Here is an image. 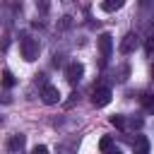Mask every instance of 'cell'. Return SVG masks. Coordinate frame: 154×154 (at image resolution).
<instances>
[{"label":"cell","mask_w":154,"mask_h":154,"mask_svg":"<svg viewBox=\"0 0 154 154\" xmlns=\"http://www.w3.org/2000/svg\"><path fill=\"white\" fill-rule=\"evenodd\" d=\"M19 51H22V58L26 63H31V60L38 58L41 43H38V38H31L29 34H19Z\"/></svg>","instance_id":"cell-1"},{"label":"cell","mask_w":154,"mask_h":154,"mask_svg":"<svg viewBox=\"0 0 154 154\" xmlns=\"http://www.w3.org/2000/svg\"><path fill=\"white\" fill-rule=\"evenodd\" d=\"M137 46H140V36H137L135 31H128V34L120 38L118 51H120L123 55H130V53H135V51H137Z\"/></svg>","instance_id":"cell-2"},{"label":"cell","mask_w":154,"mask_h":154,"mask_svg":"<svg viewBox=\"0 0 154 154\" xmlns=\"http://www.w3.org/2000/svg\"><path fill=\"white\" fill-rule=\"evenodd\" d=\"M82 75H84V65H82L79 60L67 63V67H65V79H67L70 84H77V82L82 79Z\"/></svg>","instance_id":"cell-3"},{"label":"cell","mask_w":154,"mask_h":154,"mask_svg":"<svg viewBox=\"0 0 154 154\" xmlns=\"http://www.w3.org/2000/svg\"><path fill=\"white\" fill-rule=\"evenodd\" d=\"M41 101H43L46 106H55V103L60 101V91H58V87H53V84H43V89H41Z\"/></svg>","instance_id":"cell-4"},{"label":"cell","mask_w":154,"mask_h":154,"mask_svg":"<svg viewBox=\"0 0 154 154\" xmlns=\"http://www.w3.org/2000/svg\"><path fill=\"white\" fill-rule=\"evenodd\" d=\"M91 103H94L96 108L108 106V103H111V89H108V87H99V89H94V94H91Z\"/></svg>","instance_id":"cell-5"},{"label":"cell","mask_w":154,"mask_h":154,"mask_svg":"<svg viewBox=\"0 0 154 154\" xmlns=\"http://www.w3.org/2000/svg\"><path fill=\"white\" fill-rule=\"evenodd\" d=\"M96 43H99V51H101V58L106 60V58H111V51H113V36L108 34V31H103V34H99V38H96Z\"/></svg>","instance_id":"cell-6"},{"label":"cell","mask_w":154,"mask_h":154,"mask_svg":"<svg viewBox=\"0 0 154 154\" xmlns=\"http://www.w3.org/2000/svg\"><path fill=\"white\" fill-rule=\"evenodd\" d=\"M132 152L135 154H149V140L144 135H137L132 140Z\"/></svg>","instance_id":"cell-7"},{"label":"cell","mask_w":154,"mask_h":154,"mask_svg":"<svg viewBox=\"0 0 154 154\" xmlns=\"http://www.w3.org/2000/svg\"><path fill=\"white\" fill-rule=\"evenodd\" d=\"M24 142H26V137H24L22 132H17V135H12V137L7 140V149H10V152H22Z\"/></svg>","instance_id":"cell-8"},{"label":"cell","mask_w":154,"mask_h":154,"mask_svg":"<svg viewBox=\"0 0 154 154\" xmlns=\"http://www.w3.org/2000/svg\"><path fill=\"white\" fill-rule=\"evenodd\" d=\"M142 108L147 113H154V94H142Z\"/></svg>","instance_id":"cell-9"},{"label":"cell","mask_w":154,"mask_h":154,"mask_svg":"<svg viewBox=\"0 0 154 154\" xmlns=\"http://www.w3.org/2000/svg\"><path fill=\"white\" fill-rule=\"evenodd\" d=\"M120 7H123V0H116V2L108 0V2H101V10H103V12H116V10H120Z\"/></svg>","instance_id":"cell-10"},{"label":"cell","mask_w":154,"mask_h":154,"mask_svg":"<svg viewBox=\"0 0 154 154\" xmlns=\"http://www.w3.org/2000/svg\"><path fill=\"white\" fill-rule=\"evenodd\" d=\"M99 149H101L103 154H108V152L113 149V137H108V135L101 137V140H99Z\"/></svg>","instance_id":"cell-11"},{"label":"cell","mask_w":154,"mask_h":154,"mask_svg":"<svg viewBox=\"0 0 154 154\" xmlns=\"http://www.w3.org/2000/svg\"><path fill=\"white\" fill-rule=\"evenodd\" d=\"M14 82H17V79H14V75H12L10 70H5V72H2V87H5V89H12V87H14Z\"/></svg>","instance_id":"cell-12"},{"label":"cell","mask_w":154,"mask_h":154,"mask_svg":"<svg viewBox=\"0 0 154 154\" xmlns=\"http://www.w3.org/2000/svg\"><path fill=\"white\" fill-rule=\"evenodd\" d=\"M108 120H111V125H113V128H118V130H123V128H125V118H123L120 113H116V116H111Z\"/></svg>","instance_id":"cell-13"},{"label":"cell","mask_w":154,"mask_h":154,"mask_svg":"<svg viewBox=\"0 0 154 154\" xmlns=\"http://www.w3.org/2000/svg\"><path fill=\"white\" fill-rule=\"evenodd\" d=\"M70 24H72V17H60V22H58V29H70Z\"/></svg>","instance_id":"cell-14"},{"label":"cell","mask_w":154,"mask_h":154,"mask_svg":"<svg viewBox=\"0 0 154 154\" xmlns=\"http://www.w3.org/2000/svg\"><path fill=\"white\" fill-rule=\"evenodd\" d=\"M142 125H144V120H142V118H135V116H132V118H130V128H132V130H135V128H137V130H140V128H142Z\"/></svg>","instance_id":"cell-15"},{"label":"cell","mask_w":154,"mask_h":154,"mask_svg":"<svg viewBox=\"0 0 154 154\" xmlns=\"http://www.w3.org/2000/svg\"><path fill=\"white\" fill-rule=\"evenodd\" d=\"M31 154H48V147H43V144H36V147L31 149Z\"/></svg>","instance_id":"cell-16"},{"label":"cell","mask_w":154,"mask_h":154,"mask_svg":"<svg viewBox=\"0 0 154 154\" xmlns=\"http://www.w3.org/2000/svg\"><path fill=\"white\" fill-rule=\"evenodd\" d=\"M77 99H79V94H77V91H72V94H70V101H67L65 106H67V108H70V106H75V103H77Z\"/></svg>","instance_id":"cell-17"},{"label":"cell","mask_w":154,"mask_h":154,"mask_svg":"<svg viewBox=\"0 0 154 154\" xmlns=\"http://www.w3.org/2000/svg\"><path fill=\"white\" fill-rule=\"evenodd\" d=\"M108 154H120V149H111V152H108Z\"/></svg>","instance_id":"cell-18"},{"label":"cell","mask_w":154,"mask_h":154,"mask_svg":"<svg viewBox=\"0 0 154 154\" xmlns=\"http://www.w3.org/2000/svg\"><path fill=\"white\" fill-rule=\"evenodd\" d=\"M152 79H154V67H152Z\"/></svg>","instance_id":"cell-19"}]
</instances>
